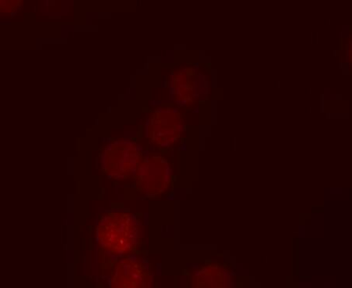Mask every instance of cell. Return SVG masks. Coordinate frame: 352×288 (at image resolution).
Here are the masks:
<instances>
[{
    "mask_svg": "<svg viewBox=\"0 0 352 288\" xmlns=\"http://www.w3.org/2000/svg\"><path fill=\"white\" fill-rule=\"evenodd\" d=\"M151 285L150 271L135 259H122L112 270L111 288H151Z\"/></svg>",
    "mask_w": 352,
    "mask_h": 288,
    "instance_id": "3",
    "label": "cell"
},
{
    "mask_svg": "<svg viewBox=\"0 0 352 288\" xmlns=\"http://www.w3.org/2000/svg\"><path fill=\"white\" fill-rule=\"evenodd\" d=\"M96 236L102 250L113 255L133 252L140 245L142 227L133 214L112 212L100 219Z\"/></svg>",
    "mask_w": 352,
    "mask_h": 288,
    "instance_id": "1",
    "label": "cell"
},
{
    "mask_svg": "<svg viewBox=\"0 0 352 288\" xmlns=\"http://www.w3.org/2000/svg\"><path fill=\"white\" fill-rule=\"evenodd\" d=\"M192 288H229L228 280L217 267H204L196 271Z\"/></svg>",
    "mask_w": 352,
    "mask_h": 288,
    "instance_id": "5",
    "label": "cell"
},
{
    "mask_svg": "<svg viewBox=\"0 0 352 288\" xmlns=\"http://www.w3.org/2000/svg\"><path fill=\"white\" fill-rule=\"evenodd\" d=\"M107 170L112 176L118 178H126L129 174L135 170L138 162L135 152L131 148L112 149L110 151Z\"/></svg>",
    "mask_w": 352,
    "mask_h": 288,
    "instance_id": "4",
    "label": "cell"
},
{
    "mask_svg": "<svg viewBox=\"0 0 352 288\" xmlns=\"http://www.w3.org/2000/svg\"><path fill=\"white\" fill-rule=\"evenodd\" d=\"M171 176L166 162L162 158H146L140 163L135 174V185L140 194L156 197L166 192Z\"/></svg>",
    "mask_w": 352,
    "mask_h": 288,
    "instance_id": "2",
    "label": "cell"
}]
</instances>
